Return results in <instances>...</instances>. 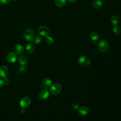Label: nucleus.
Masks as SVG:
<instances>
[{
    "instance_id": "7",
    "label": "nucleus",
    "mask_w": 121,
    "mask_h": 121,
    "mask_svg": "<svg viewBox=\"0 0 121 121\" xmlns=\"http://www.w3.org/2000/svg\"><path fill=\"white\" fill-rule=\"evenodd\" d=\"M9 73V68L5 65L0 66V78H6Z\"/></svg>"
},
{
    "instance_id": "26",
    "label": "nucleus",
    "mask_w": 121,
    "mask_h": 121,
    "mask_svg": "<svg viewBox=\"0 0 121 121\" xmlns=\"http://www.w3.org/2000/svg\"><path fill=\"white\" fill-rule=\"evenodd\" d=\"M76 0H68V1L70 3H74L76 1Z\"/></svg>"
},
{
    "instance_id": "25",
    "label": "nucleus",
    "mask_w": 121,
    "mask_h": 121,
    "mask_svg": "<svg viewBox=\"0 0 121 121\" xmlns=\"http://www.w3.org/2000/svg\"><path fill=\"white\" fill-rule=\"evenodd\" d=\"M4 83H5V82L3 80L0 79V88H1L3 86V85H4Z\"/></svg>"
},
{
    "instance_id": "16",
    "label": "nucleus",
    "mask_w": 121,
    "mask_h": 121,
    "mask_svg": "<svg viewBox=\"0 0 121 121\" xmlns=\"http://www.w3.org/2000/svg\"><path fill=\"white\" fill-rule=\"evenodd\" d=\"M90 38H91V39L95 42L97 41L99 38V35H98V34L95 32H92L89 35Z\"/></svg>"
},
{
    "instance_id": "18",
    "label": "nucleus",
    "mask_w": 121,
    "mask_h": 121,
    "mask_svg": "<svg viewBox=\"0 0 121 121\" xmlns=\"http://www.w3.org/2000/svg\"><path fill=\"white\" fill-rule=\"evenodd\" d=\"M43 84L46 86H50L52 84V80L48 78H46L43 80Z\"/></svg>"
},
{
    "instance_id": "20",
    "label": "nucleus",
    "mask_w": 121,
    "mask_h": 121,
    "mask_svg": "<svg viewBox=\"0 0 121 121\" xmlns=\"http://www.w3.org/2000/svg\"><path fill=\"white\" fill-rule=\"evenodd\" d=\"M113 31L115 35H120L121 33V28L119 26L115 25L113 28Z\"/></svg>"
},
{
    "instance_id": "8",
    "label": "nucleus",
    "mask_w": 121,
    "mask_h": 121,
    "mask_svg": "<svg viewBox=\"0 0 121 121\" xmlns=\"http://www.w3.org/2000/svg\"><path fill=\"white\" fill-rule=\"evenodd\" d=\"M7 60L11 63H14L17 59V56L15 52H9L7 56Z\"/></svg>"
},
{
    "instance_id": "24",
    "label": "nucleus",
    "mask_w": 121,
    "mask_h": 121,
    "mask_svg": "<svg viewBox=\"0 0 121 121\" xmlns=\"http://www.w3.org/2000/svg\"><path fill=\"white\" fill-rule=\"evenodd\" d=\"M10 0H0V3L2 4H7L10 2Z\"/></svg>"
},
{
    "instance_id": "22",
    "label": "nucleus",
    "mask_w": 121,
    "mask_h": 121,
    "mask_svg": "<svg viewBox=\"0 0 121 121\" xmlns=\"http://www.w3.org/2000/svg\"><path fill=\"white\" fill-rule=\"evenodd\" d=\"M26 69V67L25 65H22L19 68V71L20 72H23Z\"/></svg>"
},
{
    "instance_id": "14",
    "label": "nucleus",
    "mask_w": 121,
    "mask_h": 121,
    "mask_svg": "<svg viewBox=\"0 0 121 121\" xmlns=\"http://www.w3.org/2000/svg\"><path fill=\"white\" fill-rule=\"evenodd\" d=\"M18 61L21 65H25L27 62V58L24 55H21L18 57Z\"/></svg>"
},
{
    "instance_id": "13",
    "label": "nucleus",
    "mask_w": 121,
    "mask_h": 121,
    "mask_svg": "<svg viewBox=\"0 0 121 121\" xmlns=\"http://www.w3.org/2000/svg\"><path fill=\"white\" fill-rule=\"evenodd\" d=\"M103 4V3L102 0H95L92 3V6L93 8L95 9H99L102 7Z\"/></svg>"
},
{
    "instance_id": "17",
    "label": "nucleus",
    "mask_w": 121,
    "mask_h": 121,
    "mask_svg": "<svg viewBox=\"0 0 121 121\" xmlns=\"http://www.w3.org/2000/svg\"><path fill=\"white\" fill-rule=\"evenodd\" d=\"M66 4V0H55V4L58 7H62Z\"/></svg>"
},
{
    "instance_id": "15",
    "label": "nucleus",
    "mask_w": 121,
    "mask_h": 121,
    "mask_svg": "<svg viewBox=\"0 0 121 121\" xmlns=\"http://www.w3.org/2000/svg\"><path fill=\"white\" fill-rule=\"evenodd\" d=\"M119 21H120L119 17L117 15H114L111 18V23L114 26L117 25L119 23Z\"/></svg>"
},
{
    "instance_id": "10",
    "label": "nucleus",
    "mask_w": 121,
    "mask_h": 121,
    "mask_svg": "<svg viewBox=\"0 0 121 121\" xmlns=\"http://www.w3.org/2000/svg\"><path fill=\"white\" fill-rule=\"evenodd\" d=\"M50 94L48 90L46 89H43L41 90L39 94V97L41 100H45L48 98Z\"/></svg>"
},
{
    "instance_id": "4",
    "label": "nucleus",
    "mask_w": 121,
    "mask_h": 121,
    "mask_svg": "<svg viewBox=\"0 0 121 121\" xmlns=\"http://www.w3.org/2000/svg\"><path fill=\"white\" fill-rule=\"evenodd\" d=\"M90 60L86 56H81L78 59V64L82 67H87L90 65Z\"/></svg>"
},
{
    "instance_id": "6",
    "label": "nucleus",
    "mask_w": 121,
    "mask_h": 121,
    "mask_svg": "<svg viewBox=\"0 0 121 121\" xmlns=\"http://www.w3.org/2000/svg\"><path fill=\"white\" fill-rule=\"evenodd\" d=\"M19 104L22 108H27L31 104V99L28 97H24L21 99Z\"/></svg>"
},
{
    "instance_id": "1",
    "label": "nucleus",
    "mask_w": 121,
    "mask_h": 121,
    "mask_svg": "<svg viewBox=\"0 0 121 121\" xmlns=\"http://www.w3.org/2000/svg\"><path fill=\"white\" fill-rule=\"evenodd\" d=\"M34 32L32 29L30 28H26L23 32L24 38L29 42H32L34 37Z\"/></svg>"
},
{
    "instance_id": "5",
    "label": "nucleus",
    "mask_w": 121,
    "mask_h": 121,
    "mask_svg": "<svg viewBox=\"0 0 121 121\" xmlns=\"http://www.w3.org/2000/svg\"><path fill=\"white\" fill-rule=\"evenodd\" d=\"M37 32L40 35L42 36L46 37L49 35L50 31L48 27H47L46 26H40V27H38L37 29Z\"/></svg>"
},
{
    "instance_id": "19",
    "label": "nucleus",
    "mask_w": 121,
    "mask_h": 121,
    "mask_svg": "<svg viewBox=\"0 0 121 121\" xmlns=\"http://www.w3.org/2000/svg\"><path fill=\"white\" fill-rule=\"evenodd\" d=\"M32 41L35 44H39L42 41V38L40 36H36L34 37Z\"/></svg>"
},
{
    "instance_id": "12",
    "label": "nucleus",
    "mask_w": 121,
    "mask_h": 121,
    "mask_svg": "<svg viewBox=\"0 0 121 121\" xmlns=\"http://www.w3.org/2000/svg\"><path fill=\"white\" fill-rule=\"evenodd\" d=\"M26 50L28 53H33L35 50V46L34 44L31 43H27L26 45Z\"/></svg>"
},
{
    "instance_id": "21",
    "label": "nucleus",
    "mask_w": 121,
    "mask_h": 121,
    "mask_svg": "<svg viewBox=\"0 0 121 121\" xmlns=\"http://www.w3.org/2000/svg\"><path fill=\"white\" fill-rule=\"evenodd\" d=\"M45 42L47 44H52L53 43V39L52 38V37L48 35L47 36H46V38H45Z\"/></svg>"
},
{
    "instance_id": "23",
    "label": "nucleus",
    "mask_w": 121,
    "mask_h": 121,
    "mask_svg": "<svg viewBox=\"0 0 121 121\" xmlns=\"http://www.w3.org/2000/svg\"><path fill=\"white\" fill-rule=\"evenodd\" d=\"M72 108L74 110H78L79 108V106L77 103H73L72 104Z\"/></svg>"
},
{
    "instance_id": "2",
    "label": "nucleus",
    "mask_w": 121,
    "mask_h": 121,
    "mask_svg": "<svg viewBox=\"0 0 121 121\" xmlns=\"http://www.w3.org/2000/svg\"><path fill=\"white\" fill-rule=\"evenodd\" d=\"M97 47L101 52H105L108 50L109 44L106 40H101L97 43Z\"/></svg>"
},
{
    "instance_id": "27",
    "label": "nucleus",
    "mask_w": 121,
    "mask_h": 121,
    "mask_svg": "<svg viewBox=\"0 0 121 121\" xmlns=\"http://www.w3.org/2000/svg\"><path fill=\"white\" fill-rule=\"evenodd\" d=\"M13 0V1H17V0Z\"/></svg>"
},
{
    "instance_id": "3",
    "label": "nucleus",
    "mask_w": 121,
    "mask_h": 121,
    "mask_svg": "<svg viewBox=\"0 0 121 121\" xmlns=\"http://www.w3.org/2000/svg\"><path fill=\"white\" fill-rule=\"evenodd\" d=\"M61 86L59 83H54L52 84L50 87V92L54 95H57L59 94L61 92Z\"/></svg>"
},
{
    "instance_id": "9",
    "label": "nucleus",
    "mask_w": 121,
    "mask_h": 121,
    "mask_svg": "<svg viewBox=\"0 0 121 121\" xmlns=\"http://www.w3.org/2000/svg\"><path fill=\"white\" fill-rule=\"evenodd\" d=\"M13 50L15 53L17 54H22L24 51V48L23 45L20 44H17L13 47Z\"/></svg>"
},
{
    "instance_id": "11",
    "label": "nucleus",
    "mask_w": 121,
    "mask_h": 121,
    "mask_svg": "<svg viewBox=\"0 0 121 121\" xmlns=\"http://www.w3.org/2000/svg\"><path fill=\"white\" fill-rule=\"evenodd\" d=\"M78 111L80 115H81L82 116H85V115H86L87 114H88V113H89V110L87 107L83 106L80 107H79V108L78 109Z\"/></svg>"
}]
</instances>
